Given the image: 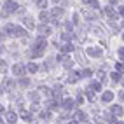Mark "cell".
I'll list each match as a JSON object with an SVG mask.
<instances>
[{"mask_svg": "<svg viewBox=\"0 0 124 124\" xmlns=\"http://www.w3.org/2000/svg\"><path fill=\"white\" fill-rule=\"evenodd\" d=\"M110 77H112V79H114L115 82H119V80H121V73H119V72H114Z\"/></svg>", "mask_w": 124, "mask_h": 124, "instance_id": "44dd1931", "label": "cell"}, {"mask_svg": "<svg viewBox=\"0 0 124 124\" xmlns=\"http://www.w3.org/2000/svg\"><path fill=\"white\" fill-rule=\"evenodd\" d=\"M0 39H2V31H0Z\"/></svg>", "mask_w": 124, "mask_h": 124, "instance_id": "ee69618b", "label": "cell"}, {"mask_svg": "<svg viewBox=\"0 0 124 124\" xmlns=\"http://www.w3.org/2000/svg\"><path fill=\"white\" fill-rule=\"evenodd\" d=\"M47 46V42L44 40V37H39V39H35V42H33V49H40V51H42V49Z\"/></svg>", "mask_w": 124, "mask_h": 124, "instance_id": "6da1fadb", "label": "cell"}, {"mask_svg": "<svg viewBox=\"0 0 124 124\" xmlns=\"http://www.w3.org/2000/svg\"><path fill=\"white\" fill-rule=\"evenodd\" d=\"M53 2H60V0H53Z\"/></svg>", "mask_w": 124, "mask_h": 124, "instance_id": "f6af8a7d", "label": "cell"}, {"mask_svg": "<svg viewBox=\"0 0 124 124\" xmlns=\"http://www.w3.org/2000/svg\"><path fill=\"white\" fill-rule=\"evenodd\" d=\"M105 14L108 16L110 19H115V18H117V12H115V11L112 9V7H105Z\"/></svg>", "mask_w": 124, "mask_h": 124, "instance_id": "8992f818", "label": "cell"}, {"mask_svg": "<svg viewBox=\"0 0 124 124\" xmlns=\"http://www.w3.org/2000/svg\"><path fill=\"white\" fill-rule=\"evenodd\" d=\"M70 124H79V122H77V121H72V122H70Z\"/></svg>", "mask_w": 124, "mask_h": 124, "instance_id": "60d3db41", "label": "cell"}, {"mask_svg": "<svg viewBox=\"0 0 124 124\" xmlns=\"http://www.w3.org/2000/svg\"><path fill=\"white\" fill-rule=\"evenodd\" d=\"M119 58H121V60H124V47L119 49Z\"/></svg>", "mask_w": 124, "mask_h": 124, "instance_id": "836d02e7", "label": "cell"}, {"mask_svg": "<svg viewBox=\"0 0 124 124\" xmlns=\"http://www.w3.org/2000/svg\"><path fill=\"white\" fill-rule=\"evenodd\" d=\"M21 117H23L24 121H31V117H30V114H28V112H21Z\"/></svg>", "mask_w": 124, "mask_h": 124, "instance_id": "4316f807", "label": "cell"}, {"mask_svg": "<svg viewBox=\"0 0 124 124\" xmlns=\"http://www.w3.org/2000/svg\"><path fill=\"white\" fill-rule=\"evenodd\" d=\"M119 96H121V100L124 101V91H121V94H119Z\"/></svg>", "mask_w": 124, "mask_h": 124, "instance_id": "f35d334b", "label": "cell"}, {"mask_svg": "<svg viewBox=\"0 0 124 124\" xmlns=\"http://www.w3.org/2000/svg\"><path fill=\"white\" fill-rule=\"evenodd\" d=\"M40 117L46 119V121H49V119H51V114H49V112H40Z\"/></svg>", "mask_w": 124, "mask_h": 124, "instance_id": "603a6c76", "label": "cell"}, {"mask_svg": "<svg viewBox=\"0 0 124 124\" xmlns=\"http://www.w3.org/2000/svg\"><path fill=\"white\" fill-rule=\"evenodd\" d=\"M24 24H26V28H33L35 26V23H33V19H31V18H26V19H24Z\"/></svg>", "mask_w": 124, "mask_h": 124, "instance_id": "5bb4252c", "label": "cell"}, {"mask_svg": "<svg viewBox=\"0 0 124 124\" xmlns=\"http://www.w3.org/2000/svg\"><path fill=\"white\" fill-rule=\"evenodd\" d=\"M101 100H103L105 103H108V101H112V100H114V93H112V91H107V93H103V96H101Z\"/></svg>", "mask_w": 124, "mask_h": 124, "instance_id": "52a82bcc", "label": "cell"}, {"mask_svg": "<svg viewBox=\"0 0 124 124\" xmlns=\"http://www.w3.org/2000/svg\"><path fill=\"white\" fill-rule=\"evenodd\" d=\"M82 2H89V0H82Z\"/></svg>", "mask_w": 124, "mask_h": 124, "instance_id": "bcb514c9", "label": "cell"}, {"mask_svg": "<svg viewBox=\"0 0 124 124\" xmlns=\"http://www.w3.org/2000/svg\"><path fill=\"white\" fill-rule=\"evenodd\" d=\"M89 5L93 7V9H98V7H100V5H98V2H96V0H89Z\"/></svg>", "mask_w": 124, "mask_h": 124, "instance_id": "83f0119b", "label": "cell"}, {"mask_svg": "<svg viewBox=\"0 0 124 124\" xmlns=\"http://www.w3.org/2000/svg\"><path fill=\"white\" fill-rule=\"evenodd\" d=\"M24 35H26V31L23 28H16V37H24Z\"/></svg>", "mask_w": 124, "mask_h": 124, "instance_id": "ac0fdd59", "label": "cell"}, {"mask_svg": "<svg viewBox=\"0 0 124 124\" xmlns=\"http://www.w3.org/2000/svg\"><path fill=\"white\" fill-rule=\"evenodd\" d=\"M63 107H65L67 110H70V108H73V107H75V101H73V100H70V98H67V100L63 101Z\"/></svg>", "mask_w": 124, "mask_h": 124, "instance_id": "ba28073f", "label": "cell"}, {"mask_svg": "<svg viewBox=\"0 0 124 124\" xmlns=\"http://www.w3.org/2000/svg\"><path fill=\"white\" fill-rule=\"evenodd\" d=\"M0 112H4V107H2V105H0Z\"/></svg>", "mask_w": 124, "mask_h": 124, "instance_id": "b9f144b4", "label": "cell"}, {"mask_svg": "<svg viewBox=\"0 0 124 124\" xmlns=\"http://www.w3.org/2000/svg\"><path fill=\"white\" fill-rule=\"evenodd\" d=\"M72 39V33H68V31H65L63 33V40H70Z\"/></svg>", "mask_w": 124, "mask_h": 124, "instance_id": "1f68e13d", "label": "cell"}, {"mask_svg": "<svg viewBox=\"0 0 124 124\" xmlns=\"http://www.w3.org/2000/svg\"><path fill=\"white\" fill-rule=\"evenodd\" d=\"M0 124H4V121H2V119H0Z\"/></svg>", "mask_w": 124, "mask_h": 124, "instance_id": "7bdbcfd3", "label": "cell"}, {"mask_svg": "<svg viewBox=\"0 0 124 124\" xmlns=\"http://www.w3.org/2000/svg\"><path fill=\"white\" fill-rule=\"evenodd\" d=\"M28 84H30V79H26V77H24V79H21V80H19V86H21V87H26Z\"/></svg>", "mask_w": 124, "mask_h": 124, "instance_id": "d6986e66", "label": "cell"}, {"mask_svg": "<svg viewBox=\"0 0 124 124\" xmlns=\"http://www.w3.org/2000/svg\"><path fill=\"white\" fill-rule=\"evenodd\" d=\"M51 14L54 16V18H60V16H63V9L61 7H54V9L51 11Z\"/></svg>", "mask_w": 124, "mask_h": 124, "instance_id": "30bf717a", "label": "cell"}, {"mask_svg": "<svg viewBox=\"0 0 124 124\" xmlns=\"http://www.w3.org/2000/svg\"><path fill=\"white\" fill-rule=\"evenodd\" d=\"M80 75H82V77H91V70H82Z\"/></svg>", "mask_w": 124, "mask_h": 124, "instance_id": "f546056e", "label": "cell"}, {"mask_svg": "<svg viewBox=\"0 0 124 124\" xmlns=\"http://www.w3.org/2000/svg\"><path fill=\"white\" fill-rule=\"evenodd\" d=\"M91 89H93V91H100V89H101V86L98 84V82H93V84H91Z\"/></svg>", "mask_w": 124, "mask_h": 124, "instance_id": "cb8c5ba5", "label": "cell"}, {"mask_svg": "<svg viewBox=\"0 0 124 124\" xmlns=\"http://www.w3.org/2000/svg\"><path fill=\"white\" fill-rule=\"evenodd\" d=\"M87 54H89V56H93V58H100L103 53H101L98 47H89V49H87Z\"/></svg>", "mask_w": 124, "mask_h": 124, "instance_id": "277c9868", "label": "cell"}, {"mask_svg": "<svg viewBox=\"0 0 124 124\" xmlns=\"http://www.w3.org/2000/svg\"><path fill=\"white\" fill-rule=\"evenodd\" d=\"M30 56L31 58H39V56H42V51H40V49H37V51H30Z\"/></svg>", "mask_w": 124, "mask_h": 124, "instance_id": "e0dca14e", "label": "cell"}, {"mask_svg": "<svg viewBox=\"0 0 124 124\" xmlns=\"http://www.w3.org/2000/svg\"><path fill=\"white\" fill-rule=\"evenodd\" d=\"M112 114L117 115V117H121V115H122V108H121L119 105H115V107H112Z\"/></svg>", "mask_w": 124, "mask_h": 124, "instance_id": "8fae6325", "label": "cell"}, {"mask_svg": "<svg viewBox=\"0 0 124 124\" xmlns=\"http://www.w3.org/2000/svg\"><path fill=\"white\" fill-rule=\"evenodd\" d=\"M35 2H37V5H39V7H46L47 0H35Z\"/></svg>", "mask_w": 124, "mask_h": 124, "instance_id": "f1b7e54d", "label": "cell"}, {"mask_svg": "<svg viewBox=\"0 0 124 124\" xmlns=\"http://www.w3.org/2000/svg\"><path fill=\"white\" fill-rule=\"evenodd\" d=\"M0 63H2V61H0Z\"/></svg>", "mask_w": 124, "mask_h": 124, "instance_id": "681fc988", "label": "cell"}, {"mask_svg": "<svg viewBox=\"0 0 124 124\" xmlns=\"http://www.w3.org/2000/svg\"><path fill=\"white\" fill-rule=\"evenodd\" d=\"M39 31L42 33V37H46V35L51 33V28H49L47 24H40V26H39Z\"/></svg>", "mask_w": 124, "mask_h": 124, "instance_id": "5b68a950", "label": "cell"}, {"mask_svg": "<svg viewBox=\"0 0 124 124\" xmlns=\"http://www.w3.org/2000/svg\"><path fill=\"white\" fill-rule=\"evenodd\" d=\"M28 96H30V100H39V94L37 93H30Z\"/></svg>", "mask_w": 124, "mask_h": 124, "instance_id": "d6a6232c", "label": "cell"}, {"mask_svg": "<svg viewBox=\"0 0 124 124\" xmlns=\"http://www.w3.org/2000/svg\"><path fill=\"white\" fill-rule=\"evenodd\" d=\"M86 94H87V98H89V100H93V98H94V94L91 93V91H86Z\"/></svg>", "mask_w": 124, "mask_h": 124, "instance_id": "d590c367", "label": "cell"}, {"mask_svg": "<svg viewBox=\"0 0 124 124\" xmlns=\"http://www.w3.org/2000/svg\"><path fill=\"white\" fill-rule=\"evenodd\" d=\"M37 110H39V105L33 103V105H31V112H37Z\"/></svg>", "mask_w": 124, "mask_h": 124, "instance_id": "8d00e7d4", "label": "cell"}, {"mask_svg": "<svg viewBox=\"0 0 124 124\" xmlns=\"http://www.w3.org/2000/svg\"><path fill=\"white\" fill-rule=\"evenodd\" d=\"M28 70H30L31 73H33V72H37V65H35V63H30V65H28Z\"/></svg>", "mask_w": 124, "mask_h": 124, "instance_id": "484cf974", "label": "cell"}, {"mask_svg": "<svg viewBox=\"0 0 124 124\" xmlns=\"http://www.w3.org/2000/svg\"><path fill=\"white\" fill-rule=\"evenodd\" d=\"M75 117L80 119V121H84V119H86V114H84V112H80V110H77V112H75Z\"/></svg>", "mask_w": 124, "mask_h": 124, "instance_id": "ffe728a7", "label": "cell"}, {"mask_svg": "<svg viewBox=\"0 0 124 124\" xmlns=\"http://www.w3.org/2000/svg\"><path fill=\"white\" fill-rule=\"evenodd\" d=\"M5 117H7V121H9L11 124H14V122H16V119H18V115H16L14 112H7V114H5Z\"/></svg>", "mask_w": 124, "mask_h": 124, "instance_id": "9c48e42d", "label": "cell"}, {"mask_svg": "<svg viewBox=\"0 0 124 124\" xmlns=\"http://www.w3.org/2000/svg\"><path fill=\"white\" fill-rule=\"evenodd\" d=\"M5 31H7L9 35H16V26H14V24H7V26H5Z\"/></svg>", "mask_w": 124, "mask_h": 124, "instance_id": "7c38bea8", "label": "cell"}, {"mask_svg": "<svg viewBox=\"0 0 124 124\" xmlns=\"http://www.w3.org/2000/svg\"><path fill=\"white\" fill-rule=\"evenodd\" d=\"M61 51L63 53H70V51H73V47L70 44H65V46H61Z\"/></svg>", "mask_w": 124, "mask_h": 124, "instance_id": "2e32d148", "label": "cell"}, {"mask_svg": "<svg viewBox=\"0 0 124 124\" xmlns=\"http://www.w3.org/2000/svg\"><path fill=\"white\" fill-rule=\"evenodd\" d=\"M40 91H42V93H44L46 96H51V91H49L47 87H40Z\"/></svg>", "mask_w": 124, "mask_h": 124, "instance_id": "4dcf8cb0", "label": "cell"}, {"mask_svg": "<svg viewBox=\"0 0 124 124\" xmlns=\"http://www.w3.org/2000/svg\"><path fill=\"white\" fill-rule=\"evenodd\" d=\"M79 75H80V73H77V72H72V73H70V77H68V82H75V80L79 79Z\"/></svg>", "mask_w": 124, "mask_h": 124, "instance_id": "9a60e30c", "label": "cell"}, {"mask_svg": "<svg viewBox=\"0 0 124 124\" xmlns=\"http://www.w3.org/2000/svg\"><path fill=\"white\" fill-rule=\"evenodd\" d=\"M105 121H107V122H112V121H114V117H112V115H108V114H107V115H105Z\"/></svg>", "mask_w": 124, "mask_h": 124, "instance_id": "e575fe53", "label": "cell"}, {"mask_svg": "<svg viewBox=\"0 0 124 124\" xmlns=\"http://www.w3.org/2000/svg\"><path fill=\"white\" fill-rule=\"evenodd\" d=\"M122 39H124V37H122Z\"/></svg>", "mask_w": 124, "mask_h": 124, "instance_id": "f907efd6", "label": "cell"}, {"mask_svg": "<svg viewBox=\"0 0 124 124\" xmlns=\"http://www.w3.org/2000/svg\"><path fill=\"white\" fill-rule=\"evenodd\" d=\"M115 72H119V73H122V72H124V65L117 63V65H115Z\"/></svg>", "mask_w": 124, "mask_h": 124, "instance_id": "d4e9b609", "label": "cell"}, {"mask_svg": "<svg viewBox=\"0 0 124 124\" xmlns=\"http://www.w3.org/2000/svg\"><path fill=\"white\" fill-rule=\"evenodd\" d=\"M4 9L7 11V12H14L16 9H18V4H16V2H12V0H7V2H5V7H4Z\"/></svg>", "mask_w": 124, "mask_h": 124, "instance_id": "7a4b0ae2", "label": "cell"}, {"mask_svg": "<svg viewBox=\"0 0 124 124\" xmlns=\"http://www.w3.org/2000/svg\"><path fill=\"white\" fill-rule=\"evenodd\" d=\"M47 19H49V14H47V12H40V21L47 23Z\"/></svg>", "mask_w": 124, "mask_h": 124, "instance_id": "7402d4cb", "label": "cell"}, {"mask_svg": "<svg viewBox=\"0 0 124 124\" xmlns=\"http://www.w3.org/2000/svg\"><path fill=\"white\" fill-rule=\"evenodd\" d=\"M12 72H14V75H19V77H23L24 75V72H26V68L23 67V65H14V68H12Z\"/></svg>", "mask_w": 124, "mask_h": 124, "instance_id": "3957f363", "label": "cell"}, {"mask_svg": "<svg viewBox=\"0 0 124 124\" xmlns=\"http://www.w3.org/2000/svg\"><path fill=\"white\" fill-rule=\"evenodd\" d=\"M122 84H124V80H122Z\"/></svg>", "mask_w": 124, "mask_h": 124, "instance_id": "c3c4849f", "label": "cell"}, {"mask_svg": "<svg viewBox=\"0 0 124 124\" xmlns=\"http://www.w3.org/2000/svg\"><path fill=\"white\" fill-rule=\"evenodd\" d=\"M53 94H54V98H60V96L63 94V87H61V86H56V89H54Z\"/></svg>", "mask_w": 124, "mask_h": 124, "instance_id": "4fadbf2b", "label": "cell"}, {"mask_svg": "<svg viewBox=\"0 0 124 124\" xmlns=\"http://www.w3.org/2000/svg\"><path fill=\"white\" fill-rule=\"evenodd\" d=\"M119 14H121V16H124V7H121V9H119Z\"/></svg>", "mask_w": 124, "mask_h": 124, "instance_id": "74e56055", "label": "cell"}, {"mask_svg": "<svg viewBox=\"0 0 124 124\" xmlns=\"http://www.w3.org/2000/svg\"><path fill=\"white\" fill-rule=\"evenodd\" d=\"M108 2H110V4H115V2H117V0H108Z\"/></svg>", "mask_w": 124, "mask_h": 124, "instance_id": "ab89813d", "label": "cell"}, {"mask_svg": "<svg viewBox=\"0 0 124 124\" xmlns=\"http://www.w3.org/2000/svg\"><path fill=\"white\" fill-rule=\"evenodd\" d=\"M117 124H122V122H117Z\"/></svg>", "mask_w": 124, "mask_h": 124, "instance_id": "7dc6e473", "label": "cell"}]
</instances>
